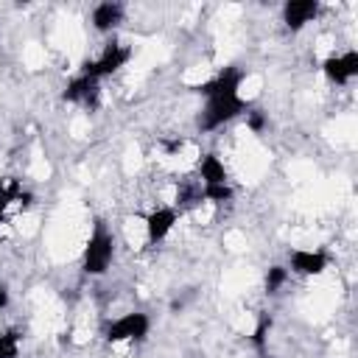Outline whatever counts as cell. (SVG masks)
Here are the masks:
<instances>
[{
	"mask_svg": "<svg viewBox=\"0 0 358 358\" xmlns=\"http://www.w3.org/2000/svg\"><path fill=\"white\" fill-rule=\"evenodd\" d=\"M319 14V3L316 0H288L282 6V20L291 31H299L305 22H310Z\"/></svg>",
	"mask_w": 358,
	"mask_h": 358,
	"instance_id": "obj_9",
	"label": "cell"
},
{
	"mask_svg": "<svg viewBox=\"0 0 358 358\" xmlns=\"http://www.w3.org/2000/svg\"><path fill=\"white\" fill-rule=\"evenodd\" d=\"M34 204V193H28V190H20V196H17V207L20 210H28Z\"/></svg>",
	"mask_w": 358,
	"mask_h": 358,
	"instance_id": "obj_18",
	"label": "cell"
},
{
	"mask_svg": "<svg viewBox=\"0 0 358 358\" xmlns=\"http://www.w3.org/2000/svg\"><path fill=\"white\" fill-rule=\"evenodd\" d=\"M20 190L22 187H20L17 179H0V215H6V210H8L11 201H17Z\"/></svg>",
	"mask_w": 358,
	"mask_h": 358,
	"instance_id": "obj_12",
	"label": "cell"
},
{
	"mask_svg": "<svg viewBox=\"0 0 358 358\" xmlns=\"http://www.w3.org/2000/svg\"><path fill=\"white\" fill-rule=\"evenodd\" d=\"M162 145H165L168 151H179V148H182V140H162Z\"/></svg>",
	"mask_w": 358,
	"mask_h": 358,
	"instance_id": "obj_19",
	"label": "cell"
},
{
	"mask_svg": "<svg viewBox=\"0 0 358 358\" xmlns=\"http://www.w3.org/2000/svg\"><path fill=\"white\" fill-rule=\"evenodd\" d=\"M6 305H8V291H6V285L0 282V310H6Z\"/></svg>",
	"mask_w": 358,
	"mask_h": 358,
	"instance_id": "obj_20",
	"label": "cell"
},
{
	"mask_svg": "<svg viewBox=\"0 0 358 358\" xmlns=\"http://www.w3.org/2000/svg\"><path fill=\"white\" fill-rule=\"evenodd\" d=\"M268 330H271V316L268 313H263L260 319H257V324H255V330H252V344H255V350H266V336H268Z\"/></svg>",
	"mask_w": 358,
	"mask_h": 358,
	"instance_id": "obj_16",
	"label": "cell"
},
{
	"mask_svg": "<svg viewBox=\"0 0 358 358\" xmlns=\"http://www.w3.org/2000/svg\"><path fill=\"white\" fill-rule=\"evenodd\" d=\"M288 263L296 274H322L327 268V255L324 252H308V249H291L288 252Z\"/></svg>",
	"mask_w": 358,
	"mask_h": 358,
	"instance_id": "obj_8",
	"label": "cell"
},
{
	"mask_svg": "<svg viewBox=\"0 0 358 358\" xmlns=\"http://www.w3.org/2000/svg\"><path fill=\"white\" fill-rule=\"evenodd\" d=\"M288 280V268L285 266H271L266 271V294H277Z\"/></svg>",
	"mask_w": 358,
	"mask_h": 358,
	"instance_id": "obj_13",
	"label": "cell"
},
{
	"mask_svg": "<svg viewBox=\"0 0 358 358\" xmlns=\"http://www.w3.org/2000/svg\"><path fill=\"white\" fill-rule=\"evenodd\" d=\"M199 173L204 179V185H227V168L215 154H204L199 159Z\"/></svg>",
	"mask_w": 358,
	"mask_h": 358,
	"instance_id": "obj_11",
	"label": "cell"
},
{
	"mask_svg": "<svg viewBox=\"0 0 358 358\" xmlns=\"http://www.w3.org/2000/svg\"><path fill=\"white\" fill-rule=\"evenodd\" d=\"M148 327H151L148 316L134 310V313H126V316L115 319L106 327V341H112V344L115 341H143L148 336Z\"/></svg>",
	"mask_w": 358,
	"mask_h": 358,
	"instance_id": "obj_4",
	"label": "cell"
},
{
	"mask_svg": "<svg viewBox=\"0 0 358 358\" xmlns=\"http://www.w3.org/2000/svg\"><path fill=\"white\" fill-rule=\"evenodd\" d=\"M201 199H207V201H215V204L232 201V187H229V185H204V190H201Z\"/></svg>",
	"mask_w": 358,
	"mask_h": 358,
	"instance_id": "obj_15",
	"label": "cell"
},
{
	"mask_svg": "<svg viewBox=\"0 0 358 358\" xmlns=\"http://www.w3.org/2000/svg\"><path fill=\"white\" fill-rule=\"evenodd\" d=\"M179 213L173 207H157L145 215V235H148V243H159L176 224Z\"/></svg>",
	"mask_w": 358,
	"mask_h": 358,
	"instance_id": "obj_7",
	"label": "cell"
},
{
	"mask_svg": "<svg viewBox=\"0 0 358 358\" xmlns=\"http://www.w3.org/2000/svg\"><path fill=\"white\" fill-rule=\"evenodd\" d=\"M17 352H20V333L17 330L0 333V358H17Z\"/></svg>",
	"mask_w": 358,
	"mask_h": 358,
	"instance_id": "obj_14",
	"label": "cell"
},
{
	"mask_svg": "<svg viewBox=\"0 0 358 358\" xmlns=\"http://www.w3.org/2000/svg\"><path fill=\"white\" fill-rule=\"evenodd\" d=\"M266 123H268L266 112H260V109H252V112H246V126H249V131L260 134V131L266 129Z\"/></svg>",
	"mask_w": 358,
	"mask_h": 358,
	"instance_id": "obj_17",
	"label": "cell"
},
{
	"mask_svg": "<svg viewBox=\"0 0 358 358\" xmlns=\"http://www.w3.org/2000/svg\"><path fill=\"white\" fill-rule=\"evenodd\" d=\"M241 81H243L241 67H224L215 78L196 87V92H201L207 98V106L199 115V129L201 131H213V129L224 126L227 120H232V117H238L241 112L249 109V103L238 95Z\"/></svg>",
	"mask_w": 358,
	"mask_h": 358,
	"instance_id": "obj_1",
	"label": "cell"
},
{
	"mask_svg": "<svg viewBox=\"0 0 358 358\" xmlns=\"http://www.w3.org/2000/svg\"><path fill=\"white\" fill-rule=\"evenodd\" d=\"M62 98L70 103H84V106L95 109L98 106V81L90 76H76L73 81H67Z\"/></svg>",
	"mask_w": 358,
	"mask_h": 358,
	"instance_id": "obj_6",
	"label": "cell"
},
{
	"mask_svg": "<svg viewBox=\"0 0 358 358\" xmlns=\"http://www.w3.org/2000/svg\"><path fill=\"white\" fill-rule=\"evenodd\" d=\"M322 70H324V76L333 84H347L350 78L358 76V53L355 50H347L341 56H327L322 62Z\"/></svg>",
	"mask_w": 358,
	"mask_h": 358,
	"instance_id": "obj_5",
	"label": "cell"
},
{
	"mask_svg": "<svg viewBox=\"0 0 358 358\" xmlns=\"http://www.w3.org/2000/svg\"><path fill=\"white\" fill-rule=\"evenodd\" d=\"M120 17H123V6L120 3H98L95 8H92V25L98 28V31H112L117 22H120Z\"/></svg>",
	"mask_w": 358,
	"mask_h": 358,
	"instance_id": "obj_10",
	"label": "cell"
},
{
	"mask_svg": "<svg viewBox=\"0 0 358 358\" xmlns=\"http://www.w3.org/2000/svg\"><path fill=\"white\" fill-rule=\"evenodd\" d=\"M129 59H131V48H126V45H120V42H106L98 59H92V62L87 59V62L81 64V76H90V78L98 81V78L112 76L115 70H120Z\"/></svg>",
	"mask_w": 358,
	"mask_h": 358,
	"instance_id": "obj_3",
	"label": "cell"
},
{
	"mask_svg": "<svg viewBox=\"0 0 358 358\" xmlns=\"http://www.w3.org/2000/svg\"><path fill=\"white\" fill-rule=\"evenodd\" d=\"M112 255H115V238L112 232L103 227V221H95V229L84 246V271L98 277L109 268L112 263Z\"/></svg>",
	"mask_w": 358,
	"mask_h": 358,
	"instance_id": "obj_2",
	"label": "cell"
}]
</instances>
